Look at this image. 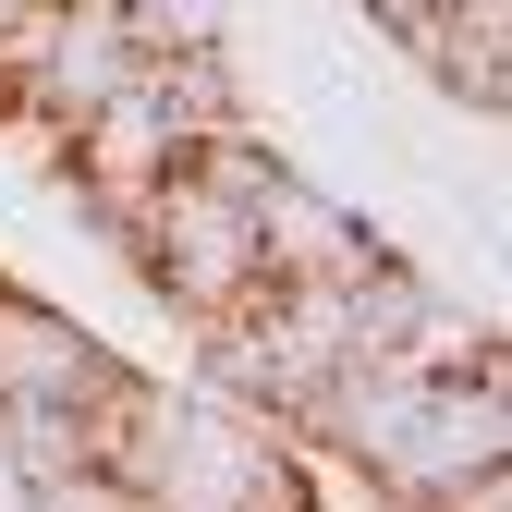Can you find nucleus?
Masks as SVG:
<instances>
[{"instance_id":"nucleus-3","label":"nucleus","mask_w":512,"mask_h":512,"mask_svg":"<svg viewBox=\"0 0 512 512\" xmlns=\"http://www.w3.org/2000/svg\"><path fill=\"white\" fill-rule=\"evenodd\" d=\"M256 269H269V281H354L366 269V256H378V232H366V208L354 196H330V183H317V171H256Z\"/></svg>"},{"instance_id":"nucleus-1","label":"nucleus","mask_w":512,"mask_h":512,"mask_svg":"<svg viewBox=\"0 0 512 512\" xmlns=\"http://www.w3.org/2000/svg\"><path fill=\"white\" fill-rule=\"evenodd\" d=\"M122 244H135V269H147L183 317H196V330H208V317H232L244 293H269V269H256V208H244V183H220V171H196V159H183L159 196L122 220Z\"/></svg>"},{"instance_id":"nucleus-2","label":"nucleus","mask_w":512,"mask_h":512,"mask_svg":"<svg viewBox=\"0 0 512 512\" xmlns=\"http://www.w3.org/2000/svg\"><path fill=\"white\" fill-rule=\"evenodd\" d=\"M183 147H196V135H183V110L159 98V74H147V61H135V74H122L98 110H74V122H61V171H74V196H86L110 232H122V220H135L159 183L183 171Z\"/></svg>"}]
</instances>
